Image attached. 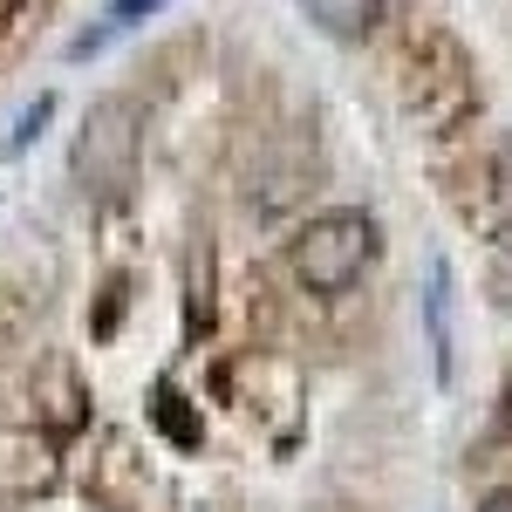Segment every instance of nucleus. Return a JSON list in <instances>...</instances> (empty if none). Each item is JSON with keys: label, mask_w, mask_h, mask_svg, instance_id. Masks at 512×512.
Here are the masks:
<instances>
[{"label": "nucleus", "mask_w": 512, "mask_h": 512, "mask_svg": "<svg viewBox=\"0 0 512 512\" xmlns=\"http://www.w3.org/2000/svg\"><path fill=\"white\" fill-rule=\"evenodd\" d=\"M376 246H383L376 219L342 205V212H321V219H308V226L294 233V246H287V267H294V280H301L308 294H349L355 280L369 274Z\"/></svg>", "instance_id": "1"}, {"label": "nucleus", "mask_w": 512, "mask_h": 512, "mask_svg": "<svg viewBox=\"0 0 512 512\" xmlns=\"http://www.w3.org/2000/svg\"><path fill=\"white\" fill-rule=\"evenodd\" d=\"M76 178H82V192H96V198H117L137 178V117H130L123 96L89 110V123L76 137Z\"/></svg>", "instance_id": "2"}, {"label": "nucleus", "mask_w": 512, "mask_h": 512, "mask_svg": "<svg viewBox=\"0 0 512 512\" xmlns=\"http://www.w3.org/2000/svg\"><path fill=\"white\" fill-rule=\"evenodd\" d=\"M451 308H458V287H451V260H431V267H424V342H431L437 383H451V369H458V335H451Z\"/></svg>", "instance_id": "3"}, {"label": "nucleus", "mask_w": 512, "mask_h": 512, "mask_svg": "<svg viewBox=\"0 0 512 512\" xmlns=\"http://www.w3.org/2000/svg\"><path fill=\"white\" fill-rule=\"evenodd\" d=\"M383 7H390V0H301V14H308V21H315L328 41H362V35H376Z\"/></svg>", "instance_id": "4"}, {"label": "nucleus", "mask_w": 512, "mask_h": 512, "mask_svg": "<svg viewBox=\"0 0 512 512\" xmlns=\"http://www.w3.org/2000/svg\"><path fill=\"white\" fill-rule=\"evenodd\" d=\"M171 0H110V28L103 35H89V41H76L69 55H89V48H103L110 35H123V28H137V21H151V14H164Z\"/></svg>", "instance_id": "5"}, {"label": "nucleus", "mask_w": 512, "mask_h": 512, "mask_svg": "<svg viewBox=\"0 0 512 512\" xmlns=\"http://www.w3.org/2000/svg\"><path fill=\"white\" fill-rule=\"evenodd\" d=\"M48 117H55V96H35V103L21 110V123H14V137H7V151H28V144L41 137V123H48Z\"/></svg>", "instance_id": "6"}, {"label": "nucleus", "mask_w": 512, "mask_h": 512, "mask_svg": "<svg viewBox=\"0 0 512 512\" xmlns=\"http://www.w3.org/2000/svg\"><path fill=\"white\" fill-rule=\"evenodd\" d=\"M478 512H512V492H492V499H485Z\"/></svg>", "instance_id": "7"}, {"label": "nucleus", "mask_w": 512, "mask_h": 512, "mask_svg": "<svg viewBox=\"0 0 512 512\" xmlns=\"http://www.w3.org/2000/svg\"><path fill=\"white\" fill-rule=\"evenodd\" d=\"M506 431H512V390H506Z\"/></svg>", "instance_id": "8"}]
</instances>
